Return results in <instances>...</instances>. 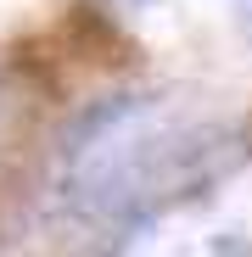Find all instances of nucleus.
Segmentation results:
<instances>
[{
  "instance_id": "nucleus-1",
  "label": "nucleus",
  "mask_w": 252,
  "mask_h": 257,
  "mask_svg": "<svg viewBox=\"0 0 252 257\" xmlns=\"http://www.w3.org/2000/svg\"><path fill=\"white\" fill-rule=\"evenodd\" d=\"M62 201L112 240L146 235L168 207L207 196L252 157L235 123H180L162 128L151 95L90 101L62 135Z\"/></svg>"
}]
</instances>
